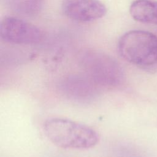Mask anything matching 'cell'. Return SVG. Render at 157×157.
Returning a JSON list of instances; mask_svg holds the SVG:
<instances>
[{"label":"cell","instance_id":"1","mask_svg":"<svg viewBox=\"0 0 157 157\" xmlns=\"http://www.w3.org/2000/svg\"><path fill=\"white\" fill-rule=\"evenodd\" d=\"M43 130L52 143L64 149H89L96 145L99 140L98 133L93 128L66 118L47 119Z\"/></svg>","mask_w":157,"mask_h":157},{"label":"cell","instance_id":"2","mask_svg":"<svg viewBox=\"0 0 157 157\" xmlns=\"http://www.w3.org/2000/svg\"><path fill=\"white\" fill-rule=\"evenodd\" d=\"M80 67L85 75L99 86L116 87L124 79L123 68L117 61L103 52L89 50L79 58Z\"/></svg>","mask_w":157,"mask_h":157},{"label":"cell","instance_id":"3","mask_svg":"<svg viewBox=\"0 0 157 157\" xmlns=\"http://www.w3.org/2000/svg\"><path fill=\"white\" fill-rule=\"evenodd\" d=\"M120 55L128 62L139 66H149L157 62V36L142 30L124 33L117 45Z\"/></svg>","mask_w":157,"mask_h":157},{"label":"cell","instance_id":"4","mask_svg":"<svg viewBox=\"0 0 157 157\" xmlns=\"http://www.w3.org/2000/svg\"><path fill=\"white\" fill-rule=\"evenodd\" d=\"M0 36L5 42L15 44H33L40 42L42 31L36 26L14 17L3 18L0 24Z\"/></svg>","mask_w":157,"mask_h":157},{"label":"cell","instance_id":"5","mask_svg":"<svg viewBox=\"0 0 157 157\" xmlns=\"http://www.w3.org/2000/svg\"><path fill=\"white\" fill-rule=\"evenodd\" d=\"M61 8L69 18L80 22H89L103 17L107 9L99 0H63Z\"/></svg>","mask_w":157,"mask_h":157},{"label":"cell","instance_id":"6","mask_svg":"<svg viewBox=\"0 0 157 157\" xmlns=\"http://www.w3.org/2000/svg\"><path fill=\"white\" fill-rule=\"evenodd\" d=\"M61 87L69 98L85 102L93 99L98 95L99 86L85 75L69 77L63 80Z\"/></svg>","mask_w":157,"mask_h":157},{"label":"cell","instance_id":"7","mask_svg":"<svg viewBox=\"0 0 157 157\" xmlns=\"http://www.w3.org/2000/svg\"><path fill=\"white\" fill-rule=\"evenodd\" d=\"M131 17L136 21L157 25V1L135 0L129 7Z\"/></svg>","mask_w":157,"mask_h":157},{"label":"cell","instance_id":"8","mask_svg":"<svg viewBox=\"0 0 157 157\" xmlns=\"http://www.w3.org/2000/svg\"><path fill=\"white\" fill-rule=\"evenodd\" d=\"M46 0H6L7 7L13 12L27 17L37 15Z\"/></svg>","mask_w":157,"mask_h":157}]
</instances>
